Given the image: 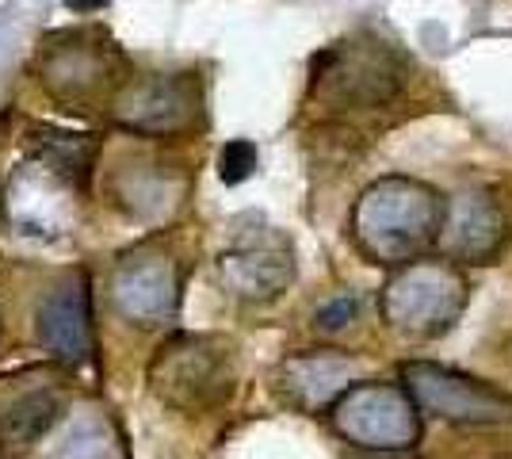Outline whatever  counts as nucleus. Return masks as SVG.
Returning a JSON list of instances; mask_svg holds the SVG:
<instances>
[{"instance_id":"f257e3e1","label":"nucleus","mask_w":512,"mask_h":459,"mask_svg":"<svg viewBox=\"0 0 512 459\" xmlns=\"http://www.w3.org/2000/svg\"><path fill=\"white\" fill-rule=\"evenodd\" d=\"M444 215L448 203L432 184L413 176H383L356 199L352 238L367 261L398 268L440 241Z\"/></svg>"},{"instance_id":"f03ea898","label":"nucleus","mask_w":512,"mask_h":459,"mask_svg":"<svg viewBox=\"0 0 512 459\" xmlns=\"http://www.w3.org/2000/svg\"><path fill=\"white\" fill-rule=\"evenodd\" d=\"M467 306V276L455 261H409L383 287L386 326L402 337H440Z\"/></svg>"},{"instance_id":"7ed1b4c3","label":"nucleus","mask_w":512,"mask_h":459,"mask_svg":"<svg viewBox=\"0 0 512 459\" xmlns=\"http://www.w3.org/2000/svg\"><path fill=\"white\" fill-rule=\"evenodd\" d=\"M329 421L348 444L406 452L421 440V406L406 383H352L329 406Z\"/></svg>"},{"instance_id":"20e7f679","label":"nucleus","mask_w":512,"mask_h":459,"mask_svg":"<svg viewBox=\"0 0 512 459\" xmlns=\"http://www.w3.org/2000/svg\"><path fill=\"white\" fill-rule=\"evenodd\" d=\"M402 383L417 398L421 414H432L448 425L467 429H501L512 425V394L493 383H482L474 375H463L444 364L413 360L402 368Z\"/></svg>"},{"instance_id":"39448f33","label":"nucleus","mask_w":512,"mask_h":459,"mask_svg":"<svg viewBox=\"0 0 512 459\" xmlns=\"http://www.w3.org/2000/svg\"><path fill=\"white\" fill-rule=\"evenodd\" d=\"M153 391L176 406H207L230 391V345L218 337H172L150 368Z\"/></svg>"},{"instance_id":"423d86ee","label":"nucleus","mask_w":512,"mask_h":459,"mask_svg":"<svg viewBox=\"0 0 512 459\" xmlns=\"http://www.w3.org/2000/svg\"><path fill=\"white\" fill-rule=\"evenodd\" d=\"M509 241V215L490 188H467L448 203L440 245L448 261L490 264Z\"/></svg>"},{"instance_id":"0eeeda50","label":"nucleus","mask_w":512,"mask_h":459,"mask_svg":"<svg viewBox=\"0 0 512 459\" xmlns=\"http://www.w3.org/2000/svg\"><path fill=\"white\" fill-rule=\"evenodd\" d=\"M73 215V176L50 157L23 165L8 184V219L27 234H58Z\"/></svg>"},{"instance_id":"6e6552de","label":"nucleus","mask_w":512,"mask_h":459,"mask_svg":"<svg viewBox=\"0 0 512 459\" xmlns=\"http://www.w3.org/2000/svg\"><path fill=\"white\" fill-rule=\"evenodd\" d=\"M325 73L318 81L329 92H337L344 104H386L398 88V73L390 66V54L383 46H356V50H329Z\"/></svg>"},{"instance_id":"1a4fd4ad","label":"nucleus","mask_w":512,"mask_h":459,"mask_svg":"<svg viewBox=\"0 0 512 459\" xmlns=\"http://www.w3.org/2000/svg\"><path fill=\"white\" fill-rule=\"evenodd\" d=\"M115 306L138 326L165 322L176 306V272L165 257H130L119 264L111 284Z\"/></svg>"},{"instance_id":"9d476101","label":"nucleus","mask_w":512,"mask_h":459,"mask_svg":"<svg viewBox=\"0 0 512 459\" xmlns=\"http://www.w3.org/2000/svg\"><path fill=\"white\" fill-rule=\"evenodd\" d=\"M127 127L146 134H172L192 127L199 115V92L192 81L184 77H161V81H146V85L130 88L127 100L115 111Z\"/></svg>"},{"instance_id":"9b49d317","label":"nucleus","mask_w":512,"mask_h":459,"mask_svg":"<svg viewBox=\"0 0 512 459\" xmlns=\"http://www.w3.org/2000/svg\"><path fill=\"white\" fill-rule=\"evenodd\" d=\"M283 391L287 398L302 406V410H325L341 398L352 379H356V364L337 349H318V352H302V356H291L283 364Z\"/></svg>"},{"instance_id":"f8f14e48","label":"nucleus","mask_w":512,"mask_h":459,"mask_svg":"<svg viewBox=\"0 0 512 459\" xmlns=\"http://www.w3.org/2000/svg\"><path fill=\"white\" fill-rule=\"evenodd\" d=\"M39 333L65 364H85L92 352V310H88L85 276L50 291L39 314Z\"/></svg>"},{"instance_id":"ddd939ff","label":"nucleus","mask_w":512,"mask_h":459,"mask_svg":"<svg viewBox=\"0 0 512 459\" xmlns=\"http://www.w3.org/2000/svg\"><path fill=\"white\" fill-rule=\"evenodd\" d=\"M222 280L237 299L264 303L276 299L279 291L295 280V261L287 245H253V249H237L222 257Z\"/></svg>"},{"instance_id":"4468645a","label":"nucleus","mask_w":512,"mask_h":459,"mask_svg":"<svg viewBox=\"0 0 512 459\" xmlns=\"http://www.w3.org/2000/svg\"><path fill=\"white\" fill-rule=\"evenodd\" d=\"M46 85L62 100H88L107 81V46H85V39H69V46H54L43 62Z\"/></svg>"},{"instance_id":"2eb2a0df","label":"nucleus","mask_w":512,"mask_h":459,"mask_svg":"<svg viewBox=\"0 0 512 459\" xmlns=\"http://www.w3.org/2000/svg\"><path fill=\"white\" fill-rule=\"evenodd\" d=\"M58 402L54 394H23L20 402H12V410L4 414V437L12 444H31L54 425Z\"/></svg>"},{"instance_id":"dca6fc26","label":"nucleus","mask_w":512,"mask_h":459,"mask_svg":"<svg viewBox=\"0 0 512 459\" xmlns=\"http://www.w3.org/2000/svg\"><path fill=\"white\" fill-rule=\"evenodd\" d=\"M253 169H256V146L249 138H234V142L222 146V153H218V176H222L226 184L249 180Z\"/></svg>"},{"instance_id":"f3484780","label":"nucleus","mask_w":512,"mask_h":459,"mask_svg":"<svg viewBox=\"0 0 512 459\" xmlns=\"http://www.w3.org/2000/svg\"><path fill=\"white\" fill-rule=\"evenodd\" d=\"M54 459H111V444L96 425H85V429L69 433Z\"/></svg>"},{"instance_id":"a211bd4d","label":"nucleus","mask_w":512,"mask_h":459,"mask_svg":"<svg viewBox=\"0 0 512 459\" xmlns=\"http://www.w3.org/2000/svg\"><path fill=\"white\" fill-rule=\"evenodd\" d=\"M356 314H360V299H356V295H337V299H329V303L318 310V329L337 333V329H344L348 322H356Z\"/></svg>"},{"instance_id":"6ab92c4d","label":"nucleus","mask_w":512,"mask_h":459,"mask_svg":"<svg viewBox=\"0 0 512 459\" xmlns=\"http://www.w3.org/2000/svg\"><path fill=\"white\" fill-rule=\"evenodd\" d=\"M107 0H65V8H73V12H96V8H104Z\"/></svg>"}]
</instances>
